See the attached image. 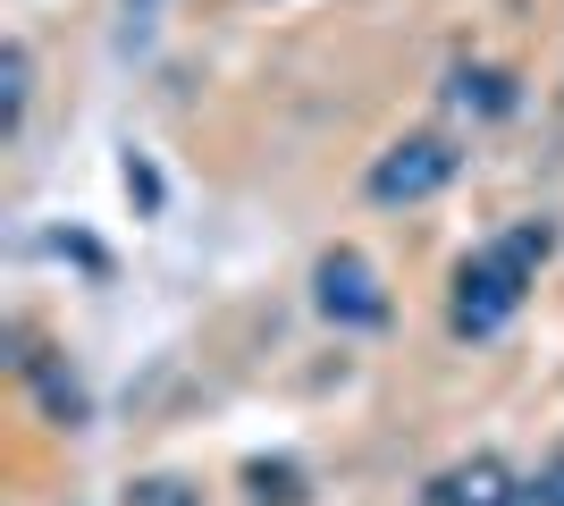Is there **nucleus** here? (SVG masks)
Segmentation results:
<instances>
[{
    "instance_id": "f257e3e1",
    "label": "nucleus",
    "mask_w": 564,
    "mask_h": 506,
    "mask_svg": "<svg viewBox=\"0 0 564 506\" xmlns=\"http://www.w3.org/2000/svg\"><path fill=\"white\" fill-rule=\"evenodd\" d=\"M547 245H556L547 219H522L514 237L480 245V254L455 270V295H447L455 337H497V330H506V321L522 313V295H531V270L547 262Z\"/></svg>"
},
{
    "instance_id": "f03ea898",
    "label": "nucleus",
    "mask_w": 564,
    "mask_h": 506,
    "mask_svg": "<svg viewBox=\"0 0 564 506\" xmlns=\"http://www.w3.org/2000/svg\"><path fill=\"white\" fill-rule=\"evenodd\" d=\"M455 169H464V152L447 144V136H404V144H388L371 161V203H430V194L447 186Z\"/></svg>"
},
{
    "instance_id": "7ed1b4c3",
    "label": "nucleus",
    "mask_w": 564,
    "mask_h": 506,
    "mask_svg": "<svg viewBox=\"0 0 564 506\" xmlns=\"http://www.w3.org/2000/svg\"><path fill=\"white\" fill-rule=\"evenodd\" d=\"M312 288H321V313H329L337 330H379V321H388V288H379V270L362 262V254H329Z\"/></svg>"
},
{
    "instance_id": "20e7f679",
    "label": "nucleus",
    "mask_w": 564,
    "mask_h": 506,
    "mask_svg": "<svg viewBox=\"0 0 564 506\" xmlns=\"http://www.w3.org/2000/svg\"><path fill=\"white\" fill-rule=\"evenodd\" d=\"M430 506H531L514 489V473L497 456H464V464H447L438 482H430Z\"/></svg>"
},
{
    "instance_id": "39448f33",
    "label": "nucleus",
    "mask_w": 564,
    "mask_h": 506,
    "mask_svg": "<svg viewBox=\"0 0 564 506\" xmlns=\"http://www.w3.org/2000/svg\"><path fill=\"white\" fill-rule=\"evenodd\" d=\"M0 85H9V94H0V127L18 136V127H25V94H34V60H25V43L0 51Z\"/></svg>"
},
{
    "instance_id": "423d86ee",
    "label": "nucleus",
    "mask_w": 564,
    "mask_h": 506,
    "mask_svg": "<svg viewBox=\"0 0 564 506\" xmlns=\"http://www.w3.org/2000/svg\"><path fill=\"white\" fill-rule=\"evenodd\" d=\"M455 101H464V110H514V85H506V76L497 68H455Z\"/></svg>"
},
{
    "instance_id": "0eeeda50",
    "label": "nucleus",
    "mask_w": 564,
    "mask_h": 506,
    "mask_svg": "<svg viewBox=\"0 0 564 506\" xmlns=\"http://www.w3.org/2000/svg\"><path fill=\"white\" fill-rule=\"evenodd\" d=\"M245 489L261 506H304V473L295 464H245Z\"/></svg>"
},
{
    "instance_id": "6e6552de",
    "label": "nucleus",
    "mask_w": 564,
    "mask_h": 506,
    "mask_svg": "<svg viewBox=\"0 0 564 506\" xmlns=\"http://www.w3.org/2000/svg\"><path fill=\"white\" fill-rule=\"evenodd\" d=\"M531 506H564V456L540 464V482H531Z\"/></svg>"
},
{
    "instance_id": "1a4fd4ad",
    "label": "nucleus",
    "mask_w": 564,
    "mask_h": 506,
    "mask_svg": "<svg viewBox=\"0 0 564 506\" xmlns=\"http://www.w3.org/2000/svg\"><path fill=\"white\" fill-rule=\"evenodd\" d=\"M143 506H194V498H186L177 482H152V489H143Z\"/></svg>"
}]
</instances>
